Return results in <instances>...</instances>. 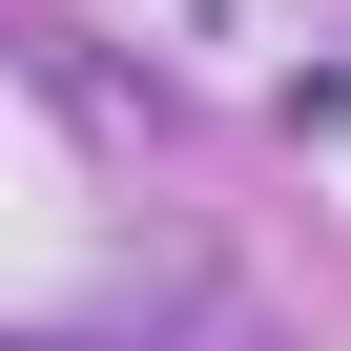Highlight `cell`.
I'll return each instance as SVG.
<instances>
[]
</instances>
